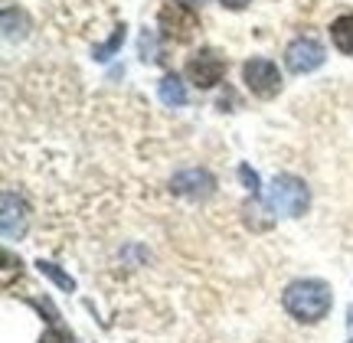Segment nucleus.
<instances>
[{"mask_svg": "<svg viewBox=\"0 0 353 343\" xmlns=\"http://www.w3.org/2000/svg\"><path fill=\"white\" fill-rule=\"evenodd\" d=\"M330 37H334V46L347 56H353V13L347 17H337L334 26H330Z\"/></svg>", "mask_w": 353, "mask_h": 343, "instance_id": "1a4fd4ad", "label": "nucleus"}, {"mask_svg": "<svg viewBox=\"0 0 353 343\" xmlns=\"http://www.w3.org/2000/svg\"><path fill=\"white\" fill-rule=\"evenodd\" d=\"M161 102L170 105V108H176V105L187 102V92H183V82L176 76H164L161 79Z\"/></svg>", "mask_w": 353, "mask_h": 343, "instance_id": "9d476101", "label": "nucleus"}, {"mask_svg": "<svg viewBox=\"0 0 353 343\" xmlns=\"http://www.w3.org/2000/svg\"><path fill=\"white\" fill-rule=\"evenodd\" d=\"M239 177L245 180V187L252 193H259V177H255V170H249V167H239Z\"/></svg>", "mask_w": 353, "mask_h": 343, "instance_id": "ddd939ff", "label": "nucleus"}, {"mask_svg": "<svg viewBox=\"0 0 353 343\" xmlns=\"http://www.w3.org/2000/svg\"><path fill=\"white\" fill-rule=\"evenodd\" d=\"M161 30H164L167 39L187 43V39H193V33L200 30V20H196L193 7L180 3V0H170V3L161 7Z\"/></svg>", "mask_w": 353, "mask_h": 343, "instance_id": "7ed1b4c3", "label": "nucleus"}, {"mask_svg": "<svg viewBox=\"0 0 353 343\" xmlns=\"http://www.w3.org/2000/svg\"><path fill=\"white\" fill-rule=\"evenodd\" d=\"M285 63H288V69L291 72H298V76L314 72L317 65H324V46L311 37L294 39V43L288 46V52H285Z\"/></svg>", "mask_w": 353, "mask_h": 343, "instance_id": "423d86ee", "label": "nucleus"}, {"mask_svg": "<svg viewBox=\"0 0 353 343\" xmlns=\"http://www.w3.org/2000/svg\"><path fill=\"white\" fill-rule=\"evenodd\" d=\"M39 271H43V275H50V278L56 281V284H59L63 291H72V288H76V281L69 278V275H63V271L52 265V262H39Z\"/></svg>", "mask_w": 353, "mask_h": 343, "instance_id": "9b49d317", "label": "nucleus"}, {"mask_svg": "<svg viewBox=\"0 0 353 343\" xmlns=\"http://www.w3.org/2000/svg\"><path fill=\"white\" fill-rule=\"evenodd\" d=\"M219 3H223V7H229V10H242L249 0H219Z\"/></svg>", "mask_w": 353, "mask_h": 343, "instance_id": "4468645a", "label": "nucleus"}, {"mask_svg": "<svg viewBox=\"0 0 353 343\" xmlns=\"http://www.w3.org/2000/svg\"><path fill=\"white\" fill-rule=\"evenodd\" d=\"M350 343H353V340H350Z\"/></svg>", "mask_w": 353, "mask_h": 343, "instance_id": "f3484780", "label": "nucleus"}, {"mask_svg": "<svg viewBox=\"0 0 353 343\" xmlns=\"http://www.w3.org/2000/svg\"><path fill=\"white\" fill-rule=\"evenodd\" d=\"M281 304H285V311H288L294 320H301V324H317L321 318H327L334 298H330V288L324 281L304 278V281H291L288 288H285Z\"/></svg>", "mask_w": 353, "mask_h": 343, "instance_id": "f257e3e1", "label": "nucleus"}, {"mask_svg": "<svg viewBox=\"0 0 353 343\" xmlns=\"http://www.w3.org/2000/svg\"><path fill=\"white\" fill-rule=\"evenodd\" d=\"M121 43H125V26H118V30H114V37L108 39V43H105L101 50H95V56H99V59H108V56H112V52L118 50Z\"/></svg>", "mask_w": 353, "mask_h": 343, "instance_id": "f8f14e48", "label": "nucleus"}, {"mask_svg": "<svg viewBox=\"0 0 353 343\" xmlns=\"http://www.w3.org/2000/svg\"><path fill=\"white\" fill-rule=\"evenodd\" d=\"M272 206H275L281 216H301L307 209V187L304 180L281 174L272 180Z\"/></svg>", "mask_w": 353, "mask_h": 343, "instance_id": "f03ea898", "label": "nucleus"}, {"mask_svg": "<svg viewBox=\"0 0 353 343\" xmlns=\"http://www.w3.org/2000/svg\"><path fill=\"white\" fill-rule=\"evenodd\" d=\"M180 3H187V7H196V3H203V0H180Z\"/></svg>", "mask_w": 353, "mask_h": 343, "instance_id": "2eb2a0df", "label": "nucleus"}, {"mask_svg": "<svg viewBox=\"0 0 353 343\" xmlns=\"http://www.w3.org/2000/svg\"><path fill=\"white\" fill-rule=\"evenodd\" d=\"M226 76V59L216 50H200L187 63V79L196 89H213L216 82H223Z\"/></svg>", "mask_w": 353, "mask_h": 343, "instance_id": "39448f33", "label": "nucleus"}, {"mask_svg": "<svg viewBox=\"0 0 353 343\" xmlns=\"http://www.w3.org/2000/svg\"><path fill=\"white\" fill-rule=\"evenodd\" d=\"M242 79H245L249 92L259 95V98H272L281 89V72H278V65L272 59H249L242 65Z\"/></svg>", "mask_w": 353, "mask_h": 343, "instance_id": "20e7f679", "label": "nucleus"}, {"mask_svg": "<svg viewBox=\"0 0 353 343\" xmlns=\"http://www.w3.org/2000/svg\"><path fill=\"white\" fill-rule=\"evenodd\" d=\"M174 193L180 196H193V200H203V196H210L213 193V177L206 174V170H183V174H176L174 177Z\"/></svg>", "mask_w": 353, "mask_h": 343, "instance_id": "0eeeda50", "label": "nucleus"}, {"mask_svg": "<svg viewBox=\"0 0 353 343\" xmlns=\"http://www.w3.org/2000/svg\"><path fill=\"white\" fill-rule=\"evenodd\" d=\"M350 327H353V307H350Z\"/></svg>", "mask_w": 353, "mask_h": 343, "instance_id": "dca6fc26", "label": "nucleus"}, {"mask_svg": "<svg viewBox=\"0 0 353 343\" xmlns=\"http://www.w3.org/2000/svg\"><path fill=\"white\" fill-rule=\"evenodd\" d=\"M17 203V196L10 190L3 193V236L7 239H17V236H23V226H26V216H23V203L13 209Z\"/></svg>", "mask_w": 353, "mask_h": 343, "instance_id": "6e6552de", "label": "nucleus"}]
</instances>
